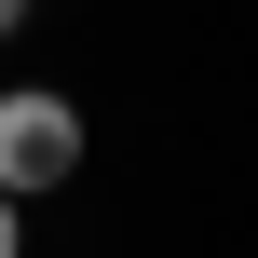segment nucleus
Returning <instances> with one entry per match:
<instances>
[{"label": "nucleus", "mask_w": 258, "mask_h": 258, "mask_svg": "<svg viewBox=\"0 0 258 258\" xmlns=\"http://www.w3.org/2000/svg\"><path fill=\"white\" fill-rule=\"evenodd\" d=\"M54 177H82V109H68L54 82H14V95H0V190L41 204Z\"/></svg>", "instance_id": "obj_1"}, {"label": "nucleus", "mask_w": 258, "mask_h": 258, "mask_svg": "<svg viewBox=\"0 0 258 258\" xmlns=\"http://www.w3.org/2000/svg\"><path fill=\"white\" fill-rule=\"evenodd\" d=\"M14 218H27V204H14V190H0V258H14V245H27V231H14Z\"/></svg>", "instance_id": "obj_2"}, {"label": "nucleus", "mask_w": 258, "mask_h": 258, "mask_svg": "<svg viewBox=\"0 0 258 258\" xmlns=\"http://www.w3.org/2000/svg\"><path fill=\"white\" fill-rule=\"evenodd\" d=\"M14 27H27V0H0V41H14Z\"/></svg>", "instance_id": "obj_3"}]
</instances>
